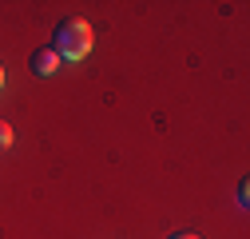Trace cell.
<instances>
[{
    "mask_svg": "<svg viewBox=\"0 0 250 239\" xmlns=\"http://www.w3.org/2000/svg\"><path fill=\"white\" fill-rule=\"evenodd\" d=\"M52 52L60 60H83L91 52V28L83 20H60L52 32Z\"/></svg>",
    "mask_w": 250,
    "mask_h": 239,
    "instance_id": "cell-1",
    "label": "cell"
},
{
    "mask_svg": "<svg viewBox=\"0 0 250 239\" xmlns=\"http://www.w3.org/2000/svg\"><path fill=\"white\" fill-rule=\"evenodd\" d=\"M28 68H32L36 76H56L60 72V56L52 48H36L32 56H28Z\"/></svg>",
    "mask_w": 250,
    "mask_h": 239,
    "instance_id": "cell-2",
    "label": "cell"
},
{
    "mask_svg": "<svg viewBox=\"0 0 250 239\" xmlns=\"http://www.w3.org/2000/svg\"><path fill=\"white\" fill-rule=\"evenodd\" d=\"M8 143H12V128L4 124V120H0V152H4V147H8Z\"/></svg>",
    "mask_w": 250,
    "mask_h": 239,
    "instance_id": "cell-3",
    "label": "cell"
},
{
    "mask_svg": "<svg viewBox=\"0 0 250 239\" xmlns=\"http://www.w3.org/2000/svg\"><path fill=\"white\" fill-rule=\"evenodd\" d=\"M171 239H199V235H195V231H175Z\"/></svg>",
    "mask_w": 250,
    "mask_h": 239,
    "instance_id": "cell-4",
    "label": "cell"
},
{
    "mask_svg": "<svg viewBox=\"0 0 250 239\" xmlns=\"http://www.w3.org/2000/svg\"><path fill=\"white\" fill-rule=\"evenodd\" d=\"M0 88H4V68H0Z\"/></svg>",
    "mask_w": 250,
    "mask_h": 239,
    "instance_id": "cell-5",
    "label": "cell"
}]
</instances>
